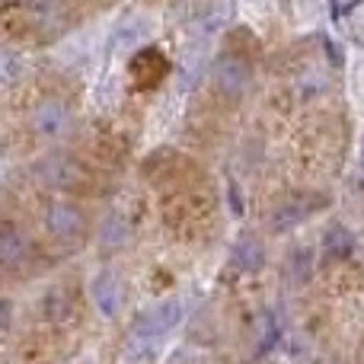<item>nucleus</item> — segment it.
Segmentation results:
<instances>
[{"instance_id":"nucleus-1","label":"nucleus","mask_w":364,"mask_h":364,"mask_svg":"<svg viewBox=\"0 0 364 364\" xmlns=\"http://www.w3.org/2000/svg\"><path fill=\"white\" fill-rule=\"evenodd\" d=\"M250 83H252V74L246 58H240L237 51H220L218 61H214V87L227 100H240L250 90Z\"/></svg>"},{"instance_id":"nucleus-2","label":"nucleus","mask_w":364,"mask_h":364,"mask_svg":"<svg viewBox=\"0 0 364 364\" xmlns=\"http://www.w3.org/2000/svg\"><path fill=\"white\" fill-rule=\"evenodd\" d=\"M182 314H186L182 301H160V304H154L138 323H134L132 333L154 336V339H166V333H173V329L182 323Z\"/></svg>"},{"instance_id":"nucleus-3","label":"nucleus","mask_w":364,"mask_h":364,"mask_svg":"<svg viewBox=\"0 0 364 364\" xmlns=\"http://www.w3.org/2000/svg\"><path fill=\"white\" fill-rule=\"evenodd\" d=\"M48 230L55 233L64 243H74V240L83 237L87 230V220H83V211L70 201H58V205L48 208Z\"/></svg>"},{"instance_id":"nucleus-4","label":"nucleus","mask_w":364,"mask_h":364,"mask_svg":"<svg viewBox=\"0 0 364 364\" xmlns=\"http://www.w3.org/2000/svg\"><path fill=\"white\" fill-rule=\"evenodd\" d=\"M90 294H93V304L100 307L102 316L112 320L115 314L122 310V301H125V291H122V282L112 275V272H100L90 284Z\"/></svg>"},{"instance_id":"nucleus-5","label":"nucleus","mask_w":364,"mask_h":364,"mask_svg":"<svg viewBox=\"0 0 364 364\" xmlns=\"http://www.w3.org/2000/svg\"><path fill=\"white\" fill-rule=\"evenodd\" d=\"M68 122H70L68 106L58 100L42 102V106L36 109V115H32V128H36L38 134H45V138H58V134L68 128Z\"/></svg>"},{"instance_id":"nucleus-6","label":"nucleus","mask_w":364,"mask_h":364,"mask_svg":"<svg viewBox=\"0 0 364 364\" xmlns=\"http://www.w3.org/2000/svg\"><path fill=\"white\" fill-rule=\"evenodd\" d=\"M26 256H29V243H26L23 230L13 224H4L0 227V265L4 269H19Z\"/></svg>"},{"instance_id":"nucleus-7","label":"nucleus","mask_w":364,"mask_h":364,"mask_svg":"<svg viewBox=\"0 0 364 364\" xmlns=\"http://www.w3.org/2000/svg\"><path fill=\"white\" fill-rule=\"evenodd\" d=\"M314 208H316V201H307V198H291V201H284V205L275 211V218H272V227H275L278 233L291 230V227L301 224V220L307 218Z\"/></svg>"},{"instance_id":"nucleus-8","label":"nucleus","mask_w":364,"mask_h":364,"mask_svg":"<svg viewBox=\"0 0 364 364\" xmlns=\"http://www.w3.org/2000/svg\"><path fill=\"white\" fill-rule=\"evenodd\" d=\"M164 348V339H154V336H138L132 333L125 342V361L128 364H138V361H154Z\"/></svg>"},{"instance_id":"nucleus-9","label":"nucleus","mask_w":364,"mask_h":364,"mask_svg":"<svg viewBox=\"0 0 364 364\" xmlns=\"http://www.w3.org/2000/svg\"><path fill=\"white\" fill-rule=\"evenodd\" d=\"M262 259H265V252L259 240H252V237L237 240V246H233V265L240 272H259L262 269Z\"/></svg>"},{"instance_id":"nucleus-10","label":"nucleus","mask_w":364,"mask_h":364,"mask_svg":"<svg viewBox=\"0 0 364 364\" xmlns=\"http://www.w3.org/2000/svg\"><path fill=\"white\" fill-rule=\"evenodd\" d=\"M45 176L55 182L58 188H80V182H83V173L77 170L70 160H61V157L45 164Z\"/></svg>"},{"instance_id":"nucleus-11","label":"nucleus","mask_w":364,"mask_h":364,"mask_svg":"<svg viewBox=\"0 0 364 364\" xmlns=\"http://www.w3.org/2000/svg\"><path fill=\"white\" fill-rule=\"evenodd\" d=\"M323 250L336 259H346V256H352V250H355V237L342 224H333L326 230V237H323Z\"/></svg>"},{"instance_id":"nucleus-12","label":"nucleus","mask_w":364,"mask_h":364,"mask_svg":"<svg viewBox=\"0 0 364 364\" xmlns=\"http://www.w3.org/2000/svg\"><path fill=\"white\" fill-rule=\"evenodd\" d=\"M10 316H13V310H10V304L0 297V333H4L6 326H10Z\"/></svg>"}]
</instances>
